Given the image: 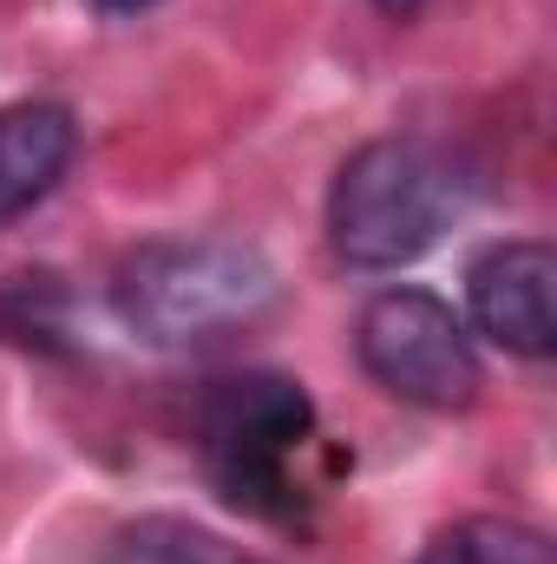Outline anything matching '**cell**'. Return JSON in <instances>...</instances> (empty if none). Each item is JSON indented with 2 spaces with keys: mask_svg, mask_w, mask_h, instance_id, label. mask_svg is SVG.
<instances>
[{
  "mask_svg": "<svg viewBox=\"0 0 557 564\" xmlns=\"http://www.w3.org/2000/svg\"><path fill=\"white\" fill-rule=\"evenodd\" d=\"M282 282L256 243L237 237H164L144 243L112 276L119 322L151 348H204L276 308Z\"/></svg>",
  "mask_w": 557,
  "mask_h": 564,
  "instance_id": "cell-1",
  "label": "cell"
},
{
  "mask_svg": "<svg viewBox=\"0 0 557 564\" xmlns=\"http://www.w3.org/2000/svg\"><path fill=\"white\" fill-rule=\"evenodd\" d=\"M315 433V408L288 375H223L190 401V440L230 506L263 519L295 512V453Z\"/></svg>",
  "mask_w": 557,
  "mask_h": 564,
  "instance_id": "cell-2",
  "label": "cell"
},
{
  "mask_svg": "<svg viewBox=\"0 0 557 564\" xmlns=\"http://www.w3.org/2000/svg\"><path fill=\"white\" fill-rule=\"evenodd\" d=\"M446 164L414 139L361 144L328 191V243L348 270H407L446 230Z\"/></svg>",
  "mask_w": 557,
  "mask_h": 564,
  "instance_id": "cell-3",
  "label": "cell"
},
{
  "mask_svg": "<svg viewBox=\"0 0 557 564\" xmlns=\"http://www.w3.org/2000/svg\"><path fill=\"white\" fill-rule=\"evenodd\" d=\"M354 348H361V368L414 408L452 414V408H472L485 388L466 322L433 289H407V282L381 289L354 322Z\"/></svg>",
  "mask_w": 557,
  "mask_h": 564,
  "instance_id": "cell-4",
  "label": "cell"
},
{
  "mask_svg": "<svg viewBox=\"0 0 557 564\" xmlns=\"http://www.w3.org/2000/svg\"><path fill=\"white\" fill-rule=\"evenodd\" d=\"M466 308L485 341L505 355L545 361L557 348V257L538 237H512L472 257L466 270Z\"/></svg>",
  "mask_w": 557,
  "mask_h": 564,
  "instance_id": "cell-5",
  "label": "cell"
},
{
  "mask_svg": "<svg viewBox=\"0 0 557 564\" xmlns=\"http://www.w3.org/2000/svg\"><path fill=\"white\" fill-rule=\"evenodd\" d=\"M73 151H79V126L66 106H46V99L0 106V224L40 204L66 177Z\"/></svg>",
  "mask_w": 557,
  "mask_h": 564,
  "instance_id": "cell-6",
  "label": "cell"
},
{
  "mask_svg": "<svg viewBox=\"0 0 557 564\" xmlns=\"http://www.w3.org/2000/svg\"><path fill=\"white\" fill-rule=\"evenodd\" d=\"M106 564H263L256 552L230 545L223 532L210 525H190V519H139L125 525L112 545H106Z\"/></svg>",
  "mask_w": 557,
  "mask_h": 564,
  "instance_id": "cell-7",
  "label": "cell"
},
{
  "mask_svg": "<svg viewBox=\"0 0 557 564\" xmlns=\"http://www.w3.org/2000/svg\"><path fill=\"white\" fill-rule=\"evenodd\" d=\"M414 564H557L551 539L518 519H459Z\"/></svg>",
  "mask_w": 557,
  "mask_h": 564,
  "instance_id": "cell-8",
  "label": "cell"
},
{
  "mask_svg": "<svg viewBox=\"0 0 557 564\" xmlns=\"http://www.w3.org/2000/svg\"><path fill=\"white\" fill-rule=\"evenodd\" d=\"M66 315H73V295L53 270H20V276L0 282V335L13 348H66Z\"/></svg>",
  "mask_w": 557,
  "mask_h": 564,
  "instance_id": "cell-9",
  "label": "cell"
},
{
  "mask_svg": "<svg viewBox=\"0 0 557 564\" xmlns=\"http://www.w3.org/2000/svg\"><path fill=\"white\" fill-rule=\"evenodd\" d=\"M92 13H106V20H125V13H144V7H157V0H86Z\"/></svg>",
  "mask_w": 557,
  "mask_h": 564,
  "instance_id": "cell-10",
  "label": "cell"
},
{
  "mask_svg": "<svg viewBox=\"0 0 557 564\" xmlns=\"http://www.w3.org/2000/svg\"><path fill=\"white\" fill-rule=\"evenodd\" d=\"M374 7H381L387 20H414V13H419V7H426V0H374Z\"/></svg>",
  "mask_w": 557,
  "mask_h": 564,
  "instance_id": "cell-11",
  "label": "cell"
}]
</instances>
